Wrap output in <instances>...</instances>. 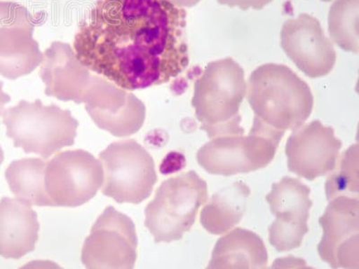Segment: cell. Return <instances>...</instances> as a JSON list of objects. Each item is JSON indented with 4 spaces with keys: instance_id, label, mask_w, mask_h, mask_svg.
<instances>
[{
    "instance_id": "cell-9",
    "label": "cell",
    "mask_w": 359,
    "mask_h": 269,
    "mask_svg": "<svg viewBox=\"0 0 359 269\" xmlns=\"http://www.w3.org/2000/svg\"><path fill=\"white\" fill-rule=\"evenodd\" d=\"M137 238L133 221L108 207L96 220L83 246L81 261L86 268L135 267Z\"/></svg>"
},
{
    "instance_id": "cell-19",
    "label": "cell",
    "mask_w": 359,
    "mask_h": 269,
    "mask_svg": "<svg viewBox=\"0 0 359 269\" xmlns=\"http://www.w3.org/2000/svg\"><path fill=\"white\" fill-rule=\"evenodd\" d=\"M251 194L248 186L237 181L214 194L201 214V223L207 232L221 235L241 222L247 198Z\"/></svg>"
},
{
    "instance_id": "cell-20",
    "label": "cell",
    "mask_w": 359,
    "mask_h": 269,
    "mask_svg": "<svg viewBox=\"0 0 359 269\" xmlns=\"http://www.w3.org/2000/svg\"><path fill=\"white\" fill-rule=\"evenodd\" d=\"M45 159L25 158L12 162L6 179L12 193L27 206L54 207L45 188Z\"/></svg>"
},
{
    "instance_id": "cell-11",
    "label": "cell",
    "mask_w": 359,
    "mask_h": 269,
    "mask_svg": "<svg viewBox=\"0 0 359 269\" xmlns=\"http://www.w3.org/2000/svg\"><path fill=\"white\" fill-rule=\"evenodd\" d=\"M84 104L96 126L114 137L133 136L145 123L146 106L137 96L94 74Z\"/></svg>"
},
{
    "instance_id": "cell-4",
    "label": "cell",
    "mask_w": 359,
    "mask_h": 269,
    "mask_svg": "<svg viewBox=\"0 0 359 269\" xmlns=\"http://www.w3.org/2000/svg\"><path fill=\"white\" fill-rule=\"evenodd\" d=\"M6 136L25 153L48 159L75 143L79 121L72 112L55 104L45 106L40 100L21 101L3 112Z\"/></svg>"
},
{
    "instance_id": "cell-26",
    "label": "cell",
    "mask_w": 359,
    "mask_h": 269,
    "mask_svg": "<svg viewBox=\"0 0 359 269\" xmlns=\"http://www.w3.org/2000/svg\"><path fill=\"white\" fill-rule=\"evenodd\" d=\"M3 161H4V152H3L1 146H0V165H1Z\"/></svg>"
},
{
    "instance_id": "cell-24",
    "label": "cell",
    "mask_w": 359,
    "mask_h": 269,
    "mask_svg": "<svg viewBox=\"0 0 359 269\" xmlns=\"http://www.w3.org/2000/svg\"><path fill=\"white\" fill-rule=\"evenodd\" d=\"M11 101V96L3 92V82H0V117L2 116L3 112L5 111V105Z\"/></svg>"
},
{
    "instance_id": "cell-27",
    "label": "cell",
    "mask_w": 359,
    "mask_h": 269,
    "mask_svg": "<svg viewBox=\"0 0 359 269\" xmlns=\"http://www.w3.org/2000/svg\"><path fill=\"white\" fill-rule=\"evenodd\" d=\"M322 1H323V2H331L332 0H322Z\"/></svg>"
},
{
    "instance_id": "cell-23",
    "label": "cell",
    "mask_w": 359,
    "mask_h": 269,
    "mask_svg": "<svg viewBox=\"0 0 359 269\" xmlns=\"http://www.w3.org/2000/svg\"><path fill=\"white\" fill-rule=\"evenodd\" d=\"M217 1L221 5L229 6L230 8L238 6L243 11H247L249 8L259 11L272 2V0H217Z\"/></svg>"
},
{
    "instance_id": "cell-8",
    "label": "cell",
    "mask_w": 359,
    "mask_h": 269,
    "mask_svg": "<svg viewBox=\"0 0 359 269\" xmlns=\"http://www.w3.org/2000/svg\"><path fill=\"white\" fill-rule=\"evenodd\" d=\"M102 184V163L84 150L57 153L47 163L45 188L54 207L82 206L95 196Z\"/></svg>"
},
{
    "instance_id": "cell-1",
    "label": "cell",
    "mask_w": 359,
    "mask_h": 269,
    "mask_svg": "<svg viewBox=\"0 0 359 269\" xmlns=\"http://www.w3.org/2000/svg\"><path fill=\"white\" fill-rule=\"evenodd\" d=\"M186 15L168 0H97L73 50L89 70L127 91L165 84L189 65Z\"/></svg>"
},
{
    "instance_id": "cell-22",
    "label": "cell",
    "mask_w": 359,
    "mask_h": 269,
    "mask_svg": "<svg viewBox=\"0 0 359 269\" xmlns=\"http://www.w3.org/2000/svg\"><path fill=\"white\" fill-rule=\"evenodd\" d=\"M327 200L339 196L358 198V146H352L343 153L341 167L326 182Z\"/></svg>"
},
{
    "instance_id": "cell-7",
    "label": "cell",
    "mask_w": 359,
    "mask_h": 269,
    "mask_svg": "<svg viewBox=\"0 0 359 269\" xmlns=\"http://www.w3.org/2000/svg\"><path fill=\"white\" fill-rule=\"evenodd\" d=\"M102 193L117 203L140 204L151 195L157 176L155 162L136 140L111 144L100 155Z\"/></svg>"
},
{
    "instance_id": "cell-16",
    "label": "cell",
    "mask_w": 359,
    "mask_h": 269,
    "mask_svg": "<svg viewBox=\"0 0 359 269\" xmlns=\"http://www.w3.org/2000/svg\"><path fill=\"white\" fill-rule=\"evenodd\" d=\"M39 75L45 85V95L81 104L93 74L79 62L69 44L54 41L44 51Z\"/></svg>"
},
{
    "instance_id": "cell-6",
    "label": "cell",
    "mask_w": 359,
    "mask_h": 269,
    "mask_svg": "<svg viewBox=\"0 0 359 269\" xmlns=\"http://www.w3.org/2000/svg\"><path fill=\"white\" fill-rule=\"evenodd\" d=\"M284 134L255 118L247 136L242 134L213 137L198 150L197 161L205 171L214 175L255 172L272 162Z\"/></svg>"
},
{
    "instance_id": "cell-3",
    "label": "cell",
    "mask_w": 359,
    "mask_h": 269,
    "mask_svg": "<svg viewBox=\"0 0 359 269\" xmlns=\"http://www.w3.org/2000/svg\"><path fill=\"white\" fill-rule=\"evenodd\" d=\"M246 88L245 72L232 57L208 64L195 83L191 104L210 139L245 133L239 110Z\"/></svg>"
},
{
    "instance_id": "cell-2",
    "label": "cell",
    "mask_w": 359,
    "mask_h": 269,
    "mask_svg": "<svg viewBox=\"0 0 359 269\" xmlns=\"http://www.w3.org/2000/svg\"><path fill=\"white\" fill-rule=\"evenodd\" d=\"M247 88L255 118L282 132L303 126L312 113L309 85L286 66L269 63L257 67Z\"/></svg>"
},
{
    "instance_id": "cell-5",
    "label": "cell",
    "mask_w": 359,
    "mask_h": 269,
    "mask_svg": "<svg viewBox=\"0 0 359 269\" xmlns=\"http://www.w3.org/2000/svg\"><path fill=\"white\" fill-rule=\"evenodd\" d=\"M208 200L207 182L194 171L163 181L145 210V226L156 243L181 240Z\"/></svg>"
},
{
    "instance_id": "cell-15",
    "label": "cell",
    "mask_w": 359,
    "mask_h": 269,
    "mask_svg": "<svg viewBox=\"0 0 359 269\" xmlns=\"http://www.w3.org/2000/svg\"><path fill=\"white\" fill-rule=\"evenodd\" d=\"M341 146L333 127L313 120L290 134L286 145L288 169L309 181L322 177L334 171Z\"/></svg>"
},
{
    "instance_id": "cell-10",
    "label": "cell",
    "mask_w": 359,
    "mask_h": 269,
    "mask_svg": "<svg viewBox=\"0 0 359 269\" xmlns=\"http://www.w3.org/2000/svg\"><path fill=\"white\" fill-rule=\"evenodd\" d=\"M35 22L27 8L0 1V75L15 80L41 65L43 53L34 39Z\"/></svg>"
},
{
    "instance_id": "cell-21",
    "label": "cell",
    "mask_w": 359,
    "mask_h": 269,
    "mask_svg": "<svg viewBox=\"0 0 359 269\" xmlns=\"http://www.w3.org/2000/svg\"><path fill=\"white\" fill-rule=\"evenodd\" d=\"M359 0H335L329 11V34L333 43L358 53Z\"/></svg>"
},
{
    "instance_id": "cell-14",
    "label": "cell",
    "mask_w": 359,
    "mask_h": 269,
    "mask_svg": "<svg viewBox=\"0 0 359 269\" xmlns=\"http://www.w3.org/2000/svg\"><path fill=\"white\" fill-rule=\"evenodd\" d=\"M281 48L296 66L311 78L329 75L336 63V51L320 27L318 19L309 14L285 22Z\"/></svg>"
},
{
    "instance_id": "cell-17",
    "label": "cell",
    "mask_w": 359,
    "mask_h": 269,
    "mask_svg": "<svg viewBox=\"0 0 359 269\" xmlns=\"http://www.w3.org/2000/svg\"><path fill=\"white\" fill-rule=\"evenodd\" d=\"M37 213L17 198L0 200V256L19 259L34 251L39 237Z\"/></svg>"
},
{
    "instance_id": "cell-12",
    "label": "cell",
    "mask_w": 359,
    "mask_h": 269,
    "mask_svg": "<svg viewBox=\"0 0 359 269\" xmlns=\"http://www.w3.org/2000/svg\"><path fill=\"white\" fill-rule=\"evenodd\" d=\"M310 193L306 185L294 178L285 177L272 184L266 201L276 219L269 227V240L278 251H290L302 245L309 232L307 221L313 206Z\"/></svg>"
},
{
    "instance_id": "cell-13",
    "label": "cell",
    "mask_w": 359,
    "mask_h": 269,
    "mask_svg": "<svg viewBox=\"0 0 359 269\" xmlns=\"http://www.w3.org/2000/svg\"><path fill=\"white\" fill-rule=\"evenodd\" d=\"M329 202L319 219L323 230L320 257L332 268H358V198L339 196Z\"/></svg>"
},
{
    "instance_id": "cell-18",
    "label": "cell",
    "mask_w": 359,
    "mask_h": 269,
    "mask_svg": "<svg viewBox=\"0 0 359 269\" xmlns=\"http://www.w3.org/2000/svg\"><path fill=\"white\" fill-rule=\"evenodd\" d=\"M268 261L264 241L251 230L236 228L217 241L208 268H265Z\"/></svg>"
},
{
    "instance_id": "cell-25",
    "label": "cell",
    "mask_w": 359,
    "mask_h": 269,
    "mask_svg": "<svg viewBox=\"0 0 359 269\" xmlns=\"http://www.w3.org/2000/svg\"><path fill=\"white\" fill-rule=\"evenodd\" d=\"M168 1L179 8H191L197 5L201 0H168Z\"/></svg>"
}]
</instances>
